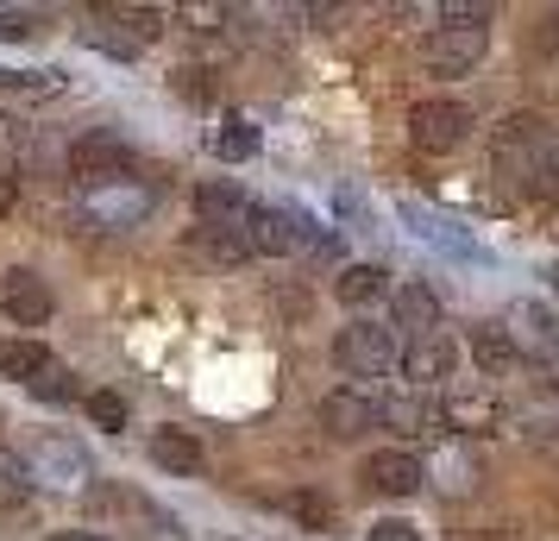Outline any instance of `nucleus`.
Wrapping results in <instances>:
<instances>
[{"mask_svg": "<svg viewBox=\"0 0 559 541\" xmlns=\"http://www.w3.org/2000/svg\"><path fill=\"white\" fill-rule=\"evenodd\" d=\"M252 152H258V127L246 120V114H227V120H221V132H214V157H227V164H246Z\"/></svg>", "mask_w": 559, "mask_h": 541, "instance_id": "21", "label": "nucleus"}, {"mask_svg": "<svg viewBox=\"0 0 559 541\" xmlns=\"http://www.w3.org/2000/svg\"><path fill=\"white\" fill-rule=\"evenodd\" d=\"M358 479H365V491H378V497H415L421 479H428V466L415 460L408 447H378L371 460L358 466Z\"/></svg>", "mask_w": 559, "mask_h": 541, "instance_id": "10", "label": "nucleus"}, {"mask_svg": "<svg viewBox=\"0 0 559 541\" xmlns=\"http://www.w3.org/2000/svg\"><path fill=\"white\" fill-rule=\"evenodd\" d=\"M51 541H107V536H82V529H57Z\"/></svg>", "mask_w": 559, "mask_h": 541, "instance_id": "36", "label": "nucleus"}, {"mask_svg": "<svg viewBox=\"0 0 559 541\" xmlns=\"http://www.w3.org/2000/svg\"><path fill=\"white\" fill-rule=\"evenodd\" d=\"M13 202H20V177L0 170V214H13Z\"/></svg>", "mask_w": 559, "mask_h": 541, "instance_id": "35", "label": "nucleus"}, {"mask_svg": "<svg viewBox=\"0 0 559 541\" xmlns=\"http://www.w3.org/2000/svg\"><path fill=\"white\" fill-rule=\"evenodd\" d=\"M396 360H403L396 328H378V321H346V328L333 334V365H340L346 378H383V372H396Z\"/></svg>", "mask_w": 559, "mask_h": 541, "instance_id": "2", "label": "nucleus"}, {"mask_svg": "<svg viewBox=\"0 0 559 541\" xmlns=\"http://www.w3.org/2000/svg\"><path fill=\"white\" fill-rule=\"evenodd\" d=\"M82 403H88V422H95L102 435H120V428H127V397H120V390H88Z\"/></svg>", "mask_w": 559, "mask_h": 541, "instance_id": "25", "label": "nucleus"}, {"mask_svg": "<svg viewBox=\"0 0 559 541\" xmlns=\"http://www.w3.org/2000/svg\"><path fill=\"white\" fill-rule=\"evenodd\" d=\"M371 541H421V529L403 516H383V522H371Z\"/></svg>", "mask_w": 559, "mask_h": 541, "instance_id": "30", "label": "nucleus"}, {"mask_svg": "<svg viewBox=\"0 0 559 541\" xmlns=\"http://www.w3.org/2000/svg\"><path fill=\"white\" fill-rule=\"evenodd\" d=\"M195 214H202L207 233H239V239H246L258 202L239 189V183H202V189H195Z\"/></svg>", "mask_w": 559, "mask_h": 541, "instance_id": "11", "label": "nucleus"}, {"mask_svg": "<svg viewBox=\"0 0 559 541\" xmlns=\"http://www.w3.org/2000/svg\"><path fill=\"white\" fill-rule=\"evenodd\" d=\"M383 428H396V435H433V428H440V410H433L428 397H421V390H403V397H390V403H383Z\"/></svg>", "mask_w": 559, "mask_h": 541, "instance_id": "16", "label": "nucleus"}, {"mask_svg": "<svg viewBox=\"0 0 559 541\" xmlns=\"http://www.w3.org/2000/svg\"><path fill=\"white\" fill-rule=\"evenodd\" d=\"M472 127H478V120H472V107L447 102V95L408 107V139H415L421 152H459V145L472 139Z\"/></svg>", "mask_w": 559, "mask_h": 541, "instance_id": "5", "label": "nucleus"}, {"mask_svg": "<svg viewBox=\"0 0 559 541\" xmlns=\"http://www.w3.org/2000/svg\"><path fill=\"white\" fill-rule=\"evenodd\" d=\"M202 258H214V264H246L252 258V246L239 239V233H207V227H195V239H189Z\"/></svg>", "mask_w": 559, "mask_h": 541, "instance_id": "23", "label": "nucleus"}, {"mask_svg": "<svg viewBox=\"0 0 559 541\" xmlns=\"http://www.w3.org/2000/svg\"><path fill=\"white\" fill-rule=\"evenodd\" d=\"M26 479L45 491H88V479H95V466H88V454H82V440L70 435H38L26 454Z\"/></svg>", "mask_w": 559, "mask_h": 541, "instance_id": "3", "label": "nucleus"}, {"mask_svg": "<svg viewBox=\"0 0 559 541\" xmlns=\"http://www.w3.org/2000/svg\"><path fill=\"white\" fill-rule=\"evenodd\" d=\"M0 309H7L13 328H45L51 309H57V296H51V284H45L38 271L13 264V271H0Z\"/></svg>", "mask_w": 559, "mask_h": 541, "instance_id": "7", "label": "nucleus"}, {"mask_svg": "<svg viewBox=\"0 0 559 541\" xmlns=\"http://www.w3.org/2000/svg\"><path fill=\"white\" fill-rule=\"evenodd\" d=\"M484 45H490L484 26H440V32H428L421 63H428V77H472L484 63Z\"/></svg>", "mask_w": 559, "mask_h": 541, "instance_id": "6", "label": "nucleus"}, {"mask_svg": "<svg viewBox=\"0 0 559 541\" xmlns=\"http://www.w3.org/2000/svg\"><path fill=\"white\" fill-rule=\"evenodd\" d=\"M440 422H447V428H459V435H497L509 415H503V403H497V397L472 390V397H447Z\"/></svg>", "mask_w": 559, "mask_h": 541, "instance_id": "13", "label": "nucleus"}, {"mask_svg": "<svg viewBox=\"0 0 559 541\" xmlns=\"http://www.w3.org/2000/svg\"><path fill=\"white\" fill-rule=\"evenodd\" d=\"M547 278H554V290H559V264H547Z\"/></svg>", "mask_w": 559, "mask_h": 541, "instance_id": "38", "label": "nucleus"}, {"mask_svg": "<svg viewBox=\"0 0 559 541\" xmlns=\"http://www.w3.org/2000/svg\"><path fill=\"white\" fill-rule=\"evenodd\" d=\"M403 221H408L415 233H421V239H433V246H447V252H478V246H472V233H459L453 221H440V214H428V208L403 202Z\"/></svg>", "mask_w": 559, "mask_h": 541, "instance_id": "20", "label": "nucleus"}, {"mask_svg": "<svg viewBox=\"0 0 559 541\" xmlns=\"http://www.w3.org/2000/svg\"><path fill=\"white\" fill-rule=\"evenodd\" d=\"M32 497V479H26V460L0 447V510H26Z\"/></svg>", "mask_w": 559, "mask_h": 541, "instance_id": "22", "label": "nucleus"}, {"mask_svg": "<svg viewBox=\"0 0 559 541\" xmlns=\"http://www.w3.org/2000/svg\"><path fill=\"white\" fill-rule=\"evenodd\" d=\"M13 152H20V120H7V114H0V164H7Z\"/></svg>", "mask_w": 559, "mask_h": 541, "instance_id": "34", "label": "nucleus"}, {"mask_svg": "<svg viewBox=\"0 0 559 541\" xmlns=\"http://www.w3.org/2000/svg\"><path fill=\"white\" fill-rule=\"evenodd\" d=\"M522 435H528L534 447H540V454H547V460H559V422H528V428H522Z\"/></svg>", "mask_w": 559, "mask_h": 541, "instance_id": "32", "label": "nucleus"}, {"mask_svg": "<svg viewBox=\"0 0 559 541\" xmlns=\"http://www.w3.org/2000/svg\"><path fill=\"white\" fill-rule=\"evenodd\" d=\"M82 45H88V51L120 57V63H132V57H139V38H127V32L114 26V20H95V26H82Z\"/></svg>", "mask_w": 559, "mask_h": 541, "instance_id": "24", "label": "nucleus"}, {"mask_svg": "<svg viewBox=\"0 0 559 541\" xmlns=\"http://www.w3.org/2000/svg\"><path fill=\"white\" fill-rule=\"evenodd\" d=\"M383 290H390V271H383V264H346V271L333 278V296H340L346 309H365V303H378Z\"/></svg>", "mask_w": 559, "mask_h": 541, "instance_id": "17", "label": "nucleus"}, {"mask_svg": "<svg viewBox=\"0 0 559 541\" xmlns=\"http://www.w3.org/2000/svg\"><path fill=\"white\" fill-rule=\"evenodd\" d=\"M289 516H302V522H314V529H328L333 504L321 497V491H296V497H289Z\"/></svg>", "mask_w": 559, "mask_h": 541, "instance_id": "29", "label": "nucleus"}, {"mask_svg": "<svg viewBox=\"0 0 559 541\" xmlns=\"http://www.w3.org/2000/svg\"><path fill=\"white\" fill-rule=\"evenodd\" d=\"M63 77L57 70H0V95H57Z\"/></svg>", "mask_w": 559, "mask_h": 541, "instance_id": "26", "label": "nucleus"}, {"mask_svg": "<svg viewBox=\"0 0 559 541\" xmlns=\"http://www.w3.org/2000/svg\"><path fill=\"white\" fill-rule=\"evenodd\" d=\"M440 13H447V20H453V26H484V20H490V7H472V0H447V7H440Z\"/></svg>", "mask_w": 559, "mask_h": 541, "instance_id": "31", "label": "nucleus"}, {"mask_svg": "<svg viewBox=\"0 0 559 541\" xmlns=\"http://www.w3.org/2000/svg\"><path fill=\"white\" fill-rule=\"evenodd\" d=\"M107 20H114V26H127V38H139V45L164 32V13H157V7H114Z\"/></svg>", "mask_w": 559, "mask_h": 541, "instance_id": "27", "label": "nucleus"}, {"mask_svg": "<svg viewBox=\"0 0 559 541\" xmlns=\"http://www.w3.org/2000/svg\"><path fill=\"white\" fill-rule=\"evenodd\" d=\"M139 170V152H132L120 132H82L76 145H70V177L82 189H95V183H127Z\"/></svg>", "mask_w": 559, "mask_h": 541, "instance_id": "4", "label": "nucleus"}, {"mask_svg": "<svg viewBox=\"0 0 559 541\" xmlns=\"http://www.w3.org/2000/svg\"><path fill=\"white\" fill-rule=\"evenodd\" d=\"M540 385H547V390H554V397H559V360L547 365V378H540Z\"/></svg>", "mask_w": 559, "mask_h": 541, "instance_id": "37", "label": "nucleus"}, {"mask_svg": "<svg viewBox=\"0 0 559 541\" xmlns=\"http://www.w3.org/2000/svg\"><path fill=\"white\" fill-rule=\"evenodd\" d=\"M472 360L497 378V372H509L515 365V340H509L503 321H472Z\"/></svg>", "mask_w": 559, "mask_h": 541, "instance_id": "19", "label": "nucleus"}, {"mask_svg": "<svg viewBox=\"0 0 559 541\" xmlns=\"http://www.w3.org/2000/svg\"><path fill=\"white\" fill-rule=\"evenodd\" d=\"M321 428H328L333 440H358L371 435V428H383V403L371 397V390H328L321 397Z\"/></svg>", "mask_w": 559, "mask_h": 541, "instance_id": "8", "label": "nucleus"}, {"mask_svg": "<svg viewBox=\"0 0 559 541\" xmlns=\"http://www.w3.org/2000/svg\"><path fill=\"white\" fill-rule=\"evenodd\" d=\"M390 315H396V328H403V334H433V328H440V296H433L428 284H403L396 290V296H390Z\"/></svg>", "mask_w": 559, "mask_h": 541, "instance_id": "14", "label": "nucleus"}, {"mask_svg": "<svg viewBox=\"0 0 559 541\" xmlns=\"http://www.w3.org/2000/svg\"><path fill=\"white\" fill-rule=\"evenodd\" d=\"M0 428H7V422H0Z\"/></svg>", "mask_w": 559, "mask_h": 541, "instance_id": "39", "label": "nucleus"}, {"mask_svg": "<svg viewBox=\"0 0 559 541\" xmlns=\"http://www.w3.org/2000/svg\"><path fill=\"white\" fill-rule=\"evenodd\" d=\"M32 397H38V403H76L82 390H76V372H70V365H51V372H45V378H38V385H26Z\"/></svg>", "mask_w": 559, "mask_h": 541, "instance_id": "28", "label": "nucleus"}, {"mask_svg": "<svg viewBox=\"0 0 559 541\" xmlns=\"http://www.w3.org/2000/svg\"><path fill=\"white\" fill-rule=\"evenodd\" d=\"M32 26H38V20H32V13H13V7H7V13H0V38H26Z\"/></svg>", "mask_w": 559, "mask_h": 541, "instance_id": "33", "label": "nucleus"}, {"mask_svg": "<svg viewBox=\"0 0 559 541\" xmlns=\"http://www.w3.org/2000/svg\"><path fill=\"white\" fill-rule=\"evenodd\" d=\"M152 460L164 472H177V479H195L202 472V440L189 428H152Z\"/></svg>", "mask_w": 559, "mask_h": 541, "instance_id": "15", "label": "nucleus"}, {"mask_svg": "<svg viewBox=\"0 0 559 541\" xmlns=\"http://www.w3.org/2000/svg\"><path fill=\"white\" fill-rule=\"evenodd\" d=\"M403 378L415 390H428V385H440V378H453V365H459V346L447 334H421V340H408V353L403 360Z\"/></svg>", "mask_w": 559, "mask_h": 541, "instance_id": "12", "label": "nucleus"}, {"mask_svg": "<svg viewBox=\"0 0 559 541\" xmlns=\"http://www.w3.org/2000/svg\"><path fill=\"white\" fill-rule=\"evenodd\" d=\"M509 340H515V360H559V315L547 303H515L509 309Z\"/></svg>", "mask_w": 559, "mask_h": 541, "instance_id": "9", "label": "nucleus"}, {"mask_svg": "<svg viewBox=\"0 0 559 541\" xmlns=\"http://www.w3.org/2000/svg\"><path fill=\"white\" fill-rule=\"evenodd\" d=\"M51 365H57V360H51V346H38V340H7V346H0V378L38 385Z\"/></svg>", "mask_w": 559, "mask_h": 541, "instance_id": "18", "label": "nucleus"}, {"mask_svg": "<svg viewBox=\"0 0 559 541\" xmlns=\"http://www.w3.org/2000/svg\"><path fill=\"white\" fill-rule=\"evenodd\" d=\"M152 202H157L152 183L127 177V183H95V189H82L76 214L88 221V227H102V233H127V227H139V221L152 214Z\"/></svg>", "mask_w": 559, "mask_h": 541, "instance_id": "1", "label": "nucleus"}]
</instances>
